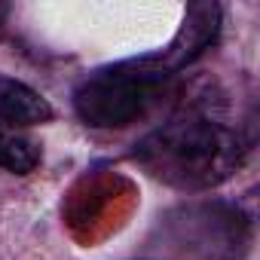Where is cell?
Here are the masks:
<instances>
[{
	"label": "cell",
	"instance_id": "3957f363",
	"mask_svg": "<svg viewBox=\"0 0 260 260\" xmlns=\"http://www.w3.org/2000/svg\"><path fill=\"white\" fill-rule=\"evenodd\" d=\"M52 119V104L31 86L0 77V125H37Z\"/></svg>",
	"mask_w": 260,
	"mask_h": 260
},
{
	"label": "cell",
	"instance_id": "7a4b0ae2",
	"mask_svg": "<svg viewBox=\"0 0 260 260\" xmlns=\"http://www.w3.org/2000/svg\"><path fill=\"white\" fill-rule=\"evenodd\" d=\"M175 71L159 55L119 61L89 74L74 92L77 116L92 128H125L144 119L169 92Z\"/></svg>",
	"mask_w": 260,
	"mask_h": 260
},
{
	"label": "cell",
	"instance_id": "5b68a950",
	"mask_svg": "<svg viewBox=\"0 0 260 260\" xmlns=\"http://www.w3.org/2000/svg\"><path fill=\"white\" fill-rule=\"evenodd\" d=\"M7 16H10V7H7V4H0V22H4Z\"/></svg>",
	"mask_w": 260,
	"mask_h": 260
},
{
	"label": "cell",
	"instance_id": "277c9868",
	"mask_svg": "<svg viewBox=\"0 0 260 260\" xmlns=\"http://www.w3.org/2000/svg\"><path fill=\"white\" fill-rule=\"evenodd\" d=\"M37 166H40V147L31 138L0 125V169L13 175H31Z\"/></svg>",
	"mask_w": 260,
	"mask_h": 260
},
{
	"label": "cell",
	"instance_id": "6da1fadb",
	"mask_svg": "<svg viewBox=\"0 0 260 260\" xmlns=\"http://www.w3.org/2000/svg\"><path fill=\"white\" fill-rule=\"evenodd\" d=\"M135 162L178 190H208L239 172L248 156L242 128L211 110H184L135 144Z\"/></svg>",
	"mask_w": 260,
	"mask_h": 260
}]
</instances>
